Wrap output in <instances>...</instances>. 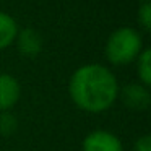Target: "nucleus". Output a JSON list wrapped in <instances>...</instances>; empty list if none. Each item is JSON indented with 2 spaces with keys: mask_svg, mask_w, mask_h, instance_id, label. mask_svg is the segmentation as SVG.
Returning <instances> with one entry per match:
<instances>
[{
  "mask_svg": "<svg viewBox=\"0 0 151 151\" xmlns=\"http://www.w3.org/2000/svg\"><path fill=\"white\" fill-rule=\"evenodd\" d=\"M70 98L86 112H102L114 104L119 86L111 70L98 63L78 68L70 78Z\"/></svg>",
  "mask_w": 151,
  "mask_h": 151,
  "instance_id": "f257e3e1",
  "label": "nucleus"
},
{
  "mask_svg": "<svg viewBox=\"0 0 151 151\" xmlns=\"http://www.w3.org/2000/svg\"><path fill=\"white\" fill-rule=\"evenodd\" d=\"M143 50L141 36L133 28H120L109 36L106 44V57L114 65H125L138 59Z\"/></svg>",
  "mask_w": 151,
  "mask_h": 151,
  "instance_id": "f03ea898",
  "label": "nucleus"
},
{
  "mask_svg": "<svg viewBox=\"0 0 151 151\" xmlns=\"http://www.w3.org/2000/svg\"><path fill=\"white\" fill-rule=\"evenodd\" d=\"M83 151H124L122 143L114 133L96 130L89 133L83 141Z\"/></svg>",
  "mask_w": 151,
  "mask_h": 151,
  "instance_id": "7ed1b4c3",
  "label": "nucleus"
},
{
  "mask_svg": "<svg viewBox=\"0 0 151 151\" xmlns=\"http://www.w3.org/2000/svg\"><path fill=\"white\" fill-rule=\"evenodd\" d=\"M122 101L125 106L135 111H143L150 106L151 96L148 91V86L145 85H137V83H130L122 89Z\"/></svg>",
  "mask_w": 151,
  "mask_h": 151,
  "instance_id": "20e7f679",
  "label": "nucleus"
},
{
  "mask_svg": "<svg viewBox=\"0 0 151 151\" xmlns=\"http://www.w3.org/2000/svg\"><path fill=\"white\" fill-rule=\"evenodd\" d=\"M20 83L8 73H0V111L12 109L20 99Z\"/></svg>",
  "mask_w": 151,
  "mask_h": 151,
  "instance_id": "39448f33",
  "label": "nucleus"
},
{
  "mask_svg": "<svg viewBox=\"0 0 151 151\" xmlns=\"http://www.w3.org/2000/svg\"><path fill=\"white\" fill-rule=\"evenodd\" d=\"M17 44H18V50L26 57H34L41 52L42 49V37L37 31L34 29H23L21 33L17 34Z\"/></svg>",
  "mask_w": 151,
  "mask_h": 151,
  "instance_id": "423d86ee",
  "label": "nucleus"
},
{
  "mask_svg": "<svg viewBox=\"0 0 151 151\" xmlns=\"http://www.w3.org/2000/svg\"><path fill=\"white\" fill-rule=\"evenodd\" d=\"M18 34V26L15 20L7 13L0 12V50L8 47Z\"/></svg>",
  "mask_w": 151,
  "mask_h": 151,
  "instance_id": "0eeeda50",
  "label": "nucleus"
},
{
  "mask_svg": "<svg viewBox=\"0 0 151 151\" xmlns=\"http://www.w3.org/2000/svg\"><path fill=\"white\" fill-rule=\"evenodd\" d=\"M138 76L141 80V85H151V50L145 49L138 55Z\"/></svg>",
  "mask_w": 151,
  "mask_h": 151,
  "instance_id": "6e6552de",
  "label": "nucleus"
},
{
  "mask_svg": "<svg viewBox=\"0 0 151 151\" xmlns=\"http://www.w3.org/2000/svg\"><path fill=\"white\" fill-rule=\"evenodd\" d=\"M15 130H17V119L10 112H2L0 114V133L12 135Z\"/></svg>",
  "mask_w": 151,
  "mask_h": 151,
  "instance_id": "1a4fd4ad",
  "label": "nucleus"
},
{
  "mask_svg": "<svg viewBox=\"0 0 151 151\" xmlns=\"http://www.w3.org/2000/svg\"><path fill=\"white\" fill-rule=\"evenodd\" d=\"M138 20H140L141 26L146 31L151 29V4L150 2H143L138 10Z\"/></svg>",
  "mask_w": 151,
  "mask_h": 151,
  "instance_id": "9d476101",
  "label": "nucleus"
},
{
  "mask_svg": "<svg viewBox=\"0 0 151 151\" xmlns=\"http://www.w3.org/2000/svg\"><path fill=\"white\" fill-rule=\"evenodd\" d=\"M133 151H151V138L148 135L138 138V141L135 143Z\"/></svg>",
  "mask_w": 151,
  "mask_h": 151,
  "instance_id": "9b49d317",
  "label": "nucleus"
},
{
  "mask_svg": "<svg viewBox=\"0 0 151 151\" xmlns=\"http://www.w3.org/2000/svg\"><path fill=\"white\" fill-rule=\"evenodd\" d=\"M141 2H150V0H141Z\"/></svg>",
  "mask_w": 151,
  "mask_h": 151,
  "instance_id": "f8f14e48",
  "label": "nucleus"
}]
</instances>
